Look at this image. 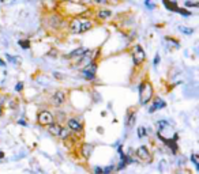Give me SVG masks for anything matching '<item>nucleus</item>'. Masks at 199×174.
Wrapping results in <instances>:
<instances>
[{"instance_id":"obj_15","label":"nucleus","mask_w":199,"mask_h":174,"mask_svg":"<svg viewBox=\"0 0 199 174\" xmlns=\"http://www.w3.org/2000/svg\"><path fill=\"white\" fill-rule=\"evenodd\" d=\"M135 118H137V114H135V110H128L127 113V120H126V125L128 128H132L135 124Z\"/></svg>"},{"instance_id":"obj_12","label":"nucleus","mask_w":199,"mask_h":174,"mask_svg":"<svg viewBox=\"0 0 199 174\" xmlns=\"http://www.w3.org/2000/svg\"><path fill=\"white\" fill-rule=\"evenodd\" d=\"M93 151H94V144H92V143H82V146H81V155L85 159H90Z\"/></svg>"},{"instance_id":"obj_27","label":"nucleus","mask_w":199,"mask_h":174,"mask_svg":"<svg viewBox=\"0 0 199 174\" xmlns=\"http://www.w3.org/2000/svg\"><path fill=\"white\" fill-rule=\"evenodd\" d=\"M53 75H55L56 79H63V78H64V75H63V73H59V72H55Z\"/></svg>"},{"instance_id":"obj_28","label":"nucleus","mask_w":199,"mask_h":174,"mask_svg":"<svg viewBox=\"0 0 199 174\" xmlns=\"http://www.w3.org/2000/svg\"><path fill=\"white\" fill-rule=\"evenodd\" d=\"M94 3H97V4H107L108 0H94Z\"/></svg>"},{"instance_id":"obj_18","label":"nucleus","mask_w":199,"mask_h":174,"mask_svg":"<svg viewBox=\"0 0 199 174\" xmlns=\"http://www.w3.org/2000/svg\"><path fill=\"white\" fill-rule=\"evenodd\" d=\"M70 136H71V131H70L68 128H64V127H63V128H62V132H60V135H59V138L62 139V140H66V139H68Z\"/></svg>"},{"instance_id":"obj_26","label":"nucleus","mask_w":199,"mask_h":174,"mask_svg":"<svg viewBox=\"0 0 199 174\" xmlns=\"http://www.w3.org/2000/svg\"><path fill=\"white\" fill-rule=\"evenodd\" d=\"M102 172H104V169L100 167V166H96L94 167V174H102Z\"/></svg>"},{"instance_id":"obj_6","label":"nucleus","mask_w":199,"mask_h":174,"mask_svg":"<svg viewBox=\"0 0 199 174\" xmlns=\"http://www.w3.org/2000/svg\"><path fill=\"white\" fill-rule=\"evenodd\" d=\"M97 63L96 61H92L90 64H87L82 69V73H83V78L86 80H94L96 79V73H97Z\"/></svg>"},{"instance_id":"obj_29","label":"nucleus","mask_w":199,"mask_h":174,"mask_svg":"<svg viewBox=\"0 0 199 174\" xmlns=\"http://www.w3.org/2000/svg\"><path fill=\"white\" fill-rule=\"evenodd\" d=\"M48 56H51V57H56V56H57V54H56V50H55V49H53V50H51L49 53H48Z\"/></svg>"},{"instance_id":"obj_9","label":"nucleus","mask_w":199,"mask_h":174,"mask_svg":"<svg viewBox=\"0 0 199 174\" xmlns=\"http://www.w3.org/2000/svg\"><path fill=\"white\" fill-rule=\"evenodd\" d=\"M135 154H137L138 159L142 161V162H152V154H150V151L146 146L138 147L137 151H135Z\"/></svg>"},{"instance_id":"obj_11","label":"nucleus","mask_w":199,"mask_h":174,"mask_svg":"<svg viewBox=\"0 0 199 174\" xmlns=\"http://www.w3.org/2000/svg\"><path fill=\"white\" fill-rule=\"evenodd\" d=\"M152 101H153V103L150 105V108H149V113H154V112H157V110L164 109L165 106H167V102H165L162 98H160V97L153 98Z\"/></svg>"},{"instance_id":"obj_5","label":"nucleus","mask_w":199,"mask_h":174,"mask_svg":"<svg viewBox=\"0 0 199 174\" xmlns=\"http://www.w3.org/2000/svg\"><path fill=\"white\" fill-rule=\"evenodd\" d=\"M92 61H94V50L86 49L85 53L82 54L81 57H78V61L75 63V65H77L78 68H81V67H86L87 64H90Z\"/></svg>"},{"instance_id":"obj_8","label":"nucleus","mask_w":199,"mask_h":174,"mask_svg":"<svg viewBox=\"0 0 199 174\" xmlns=\"http://www.w3.org/2000/svg\"><path fill=\"white\" fill-rule=\"evenodd\" d=\"M67 128L74 133H82L83 132V124L78 118H68L67 120Z\"/></svg>"},{"instance_id":"obj_33","label":"nucleus","mask_w":199,"mask_h":174,"mask_svg":"<svg viewBox=\"0 0 199 174\" xmlns=\"http://www.w3.org/2000/svg\"><path fill=\"white\" fill-rule=\"evenodd\" d=\"M0 67H6V63L2 60V59H0Z\"/></svg>"},{"instance_id":"obj_35","label":"nucleus","mask_w":199,"mask_h":174,"mask_svg":"<svg viewBox=\"0 0 199 174\" xmlns=\"http://www.w3.org/2000/svg\"><path fill=\"white\" fill-rule=\"evenodd\" d=\"M2 158H4V153H2V151H0V159Z\"/></svg>"},{"instance_id":"obj_16","label":"nucleus","mask_w":199,"mask_h":174,"mask_svg":"<svg viewBox=\"0 0 199 174\" xmlns=\"http://www.w3.org/2000/svg\"><path fill=\"white\" fill-rule=\"evenodd\" d=\"M85 50H86V48H77V49H74L72 52H70L66 57L67 59H78V57H81L82 54L85 53Z\"/></svg>"},{"instance_id":"obj_14","label":"nucleus","mask_w":199,"mask_h":174,"mask_svg":"<svg viewBox=\"0 0 199 174\" xmlns=\"http://www.w3.org/2000/svg\"><path fill=\"white\" fill-rule=\"evenodd\" d=\"M48 21H49V25L55 29V30H56V29H60L63 25H64V19H63L62 16H59V15H52Z\"/></svg>"},{"instance_id":"obj_3","label":"nucleus","mask_w":199,"mask_h":174,"mask_svg":"<svg viewBox=\"0 0 199 174\" xmlns=\"http://www.w3.org/2000/svg\"><path fill=\"white\" fill-rule=\"evenodd\" d=\"M146 61V53L141 45H135L132 49V63L135 67H141Z\"/></svg>"},{"instance_id":"obj_10","label":"nucleus","mask_w":199,"mask_h":174,"mask_svg":"<svg viewBox=\"0 0 199 174\" xmlns=\"http://www.w3.org/2000/svg\"><path fill=\"white\" fill-rule=\"evenodd\" d=\"M158 138L162 140V142L167 144L168 147L172 150V153L173 154H177V150H179V147H177V139H179V135L177 133H175V136H173V139H165V138H162V136L158 133Z\"/></svg>"},{"instance_id":"obj_7","label":"nucleus","mask_w":199,"mask_h":174,"mask_svg":"<svg viewBox=\"0 0 199 174\" xmlns=\"http://www.w3.org/2000/svg\"><path fill=\"white\" fill-rule=\"evenodd\" d=\"M66 99H67V95H66V92L62 91V90L55 91L53 94H52V97H51L52 105H53L55 108H60V106L66 102Z\"/></svg>"},{"instance_id":"obj_20","label":"nucleus","mask_w":199,"mask_h":174,"mask_svg":"<svg viewBox=\"0 0 199 174\" xmlns=\"http://www.w3.org/2000/svg\"><path fill=\"white\" fill-rule=\"evenodd\" d=\"M18 44H19V46L22 48V49H30V41L29 40H19Z\"/></svg>"},{"instance_id":"obj_17","label":"nucleus","mask_w":199,"mask_h":174,"mask_svg":"<svg viewBox=\"0 0 199 174\" xmlns=\"http://www.w3.org/2000/svg\"><path fill=\"white\" fill-rule=\"evenodd\" d=\"M97 16H98L100 19H108V18L112 16V11L111 10H100L98 12H97Z\"/></svg>"},{"instance_id":"obj_1","label":"nucleus","mask_w":199,"mask_h":174,"mask_svg":"<svg viewBox=\"0 0 199 174\" xmlns=\"http://www.w3.org/2000/svg\"><path fill=\"white\" fill-rule=\"evenodd\" d=\"M154 91H153V84L149 82L147 79L143 80L139 84V103L142 106L147 105V103L153 99Z\"/></svg>"},{"instance_id":"obj_19","label":"nucleus","mask_w":199,"mask_h":174,"mask_svg":"<svg viewBox=\"0 0 199 174\" xmlns=\"http://www.w3.org/2000/svg\"><path fill=\"white\" fill-rule=\"evenodd\" d=\"M164 2V4H165V7H167L168 10H171V11H176V8H177V4H176L175 2H171V0H162Z\"/></svg>"},{"instance_id":"obj_31","label":"nucleus","mask_w":199,"mask_h":174,"mask_svg":"<svg viewBox=\"0 0 199 174\" xmlns=\"http://www.w3.org/2000/svg\"><path fill=\"white\" fill-rule=\"evenodd\" d=\"M158 63H160V56H158V54H157V56L154 57V65H157V64H158Z\"/></svg>"},{"instance_id":"obj_24","label":"nucleus","mask_w":199,"mask_h":174,"mask_svg":"<svg viewBox=\"0 0 199 174\" xmlns=\"http://www.w3.org/2000/svg\"><path fill=\"white\" fill-rule=\"evenodd\" d=\"M191 161H192V163L195 166V169H199V162H198V157H197V154H192L191 155Z\"/></svg>"},{"instance_id":"obj_30","label":"nucleus","mask_w":199,"mask_h":174,"mask_svg":"<svg viewBox=\"0 0 199 174\" xmlns=\"http://www.w3.org/2000/svg\"><path fill=\"white\" fill-rule=\"evenodd\" d=\"M186 6H187V7H197L198 4H197V3H190V2H187Z\"/></svg>"},{"instance_id":"obj_2","label":"nucleus","mask_w":199,"mask_h":174,"mask_svg":"<svg viewBox=\"0 0 199 174\" xmlns=\"http://www.w3.org/2000/svg\"><path fill=\"white\" fill-rule=\"evenodd\" d=\"M93 27L92 22L89 19H82V18H75L70 22V31L71 34H82V33L89 31Z\"/></svg>"},{"instance_id":"obj_25","label":"nucleus","mask_w":199,"mask_h":174,"mask_svg":"<svg viewBox=\"0 0 199 174\" xmlns=\"http://www.w3.org/2000/svg\"><path fill=\"white\" fill-rule=\"evenodd\" d=\"M23 82H18L17 83V86H15V91H18V92H21L22 90H23Z\"/></svg>"},{"instance_id":"obj_34","label":"nucleus","mask_w":199,"mask_h":174,"mask_svg":"<svg viewBox=\"0 0 199 174\" xmlns=\"http://www.w3.org/2000/svg\"><path fill=\"white\" fill-rule=\"evenodd\" d=\"M3 116V106H0V117Z\"/></svg>"},{"instance_id":"obj_32","label":"nucleus","mask_w":199,"mask_h":174,"mask_svg":"<svg viewBox=\"0 0 199 174\" xmlns=\"http://www.w3.org/2000/svg\"><path fill=\"white\" fill-rule=\"evenodd\" d=\"M18 124H21V125H25V127H26V125H27V123H26V121H22V120H19V121H18Z\"/></svg>"},{"instance_id":"obj_23","label":"nucleus","mask_w":199,"mask_h":174,"mask_svg":"<svg viewBox=\"0 0 199 174\" xmlns=\"http://www.w3.org/2000/svg\"><path fill=\"white\" fill-rule=\"evenodd\" d=\"M175 12H179V14H182V15H184V16H190V15H191L190 11H187V10H184V8H179V7L176 8Z\"/></svg>"},{"instance_id":"obj_21","label":"nucleus","mask_w":199,"mask_h":174,"mask_svg":"<svg viewBox=\"0 0 199 174\" xmlns=\"http://www.w3.org/2000/svg\"><path fill=\"white\" fill-rule=\"evenodd\" d=\"M146 135H147V132H146V128L145 127H139V128H138V138L143 139Z\"/></svg>"},{"instance_id":"obj_4","label":"nucleus","mask_w":199,"mask_h":174,"mask_svg":"<svg viewBox=\"0 0 199 174\" xmlns=\"http://www.w3.org/2000/svg\"><path fill=\"white\" fill-rule=\"evenodd\" d=\"M37 123H38L41 127H47L52 123H55V116L48 110H41L37 116Z\"/></svg>"},{"instance_id":"obj_22","label":"nucleus","mask_w":199,"mask_h":174,"mask_svg":"<svg viewBox=\"0 0 199 174\" xmlns=\"http://www.w3.org/2000/svg\"><path fill=\"white\" fill-rule=\"evenodd\" d=\"M179 30L182 33H184V34H192L194 33V29L192 27H184V26H180Z\"/></svg>"},{"instance_id":"obj_13","label":"nucleus","mask_w":199,"mask_h":174,"mask_svg":"<svg viewBox=\"0 0 199 174\" xmlns=\"http://www.w3.org/2000/svg\"><path fill=\"white\" fill-rule=\"evenodd\" d=\"M62 124H59V123H52L49 125H47V131L51 133L52 136H56V138H59V135H60V132H62Z\"/></svg>"},{"instance_id":"obj_36","label":"nucleus","mask_w":199,"mask_h":174,"mask_svg":"<svg viewBox=\"0 0 199 174\" xmlns=\"http://www.w3.org/2000/svg\"><path fill=\"white\" fill-rule=\"evenodd\" d=\"M2 2H4V0H2Z\"/></svg>"}]
</instances>
